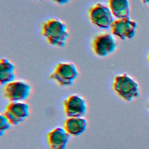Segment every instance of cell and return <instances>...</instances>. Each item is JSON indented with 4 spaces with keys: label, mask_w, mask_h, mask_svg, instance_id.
<instances>
[{
    "label": "cell",
    "mask_w": 149,
    "mask_h": 149,
    "mask_svg": "<svg viewBox=\"0 0 149 149\" xmlns=\"http://www.w3.org/2000/svg\"><path fill=\"white\" fill-rule=\"evenodd\" d=\"M137 26L136 22L131 19L129 17H127L114 20L110 29L113 35L118 37L120 40H124L132 39L134 37Z\"/></svg>",
    "instance_id": "obj_7"
},
{
    "label": "cell",
    "mask_w": 149,
    "mask_h": 149,
    "mask_svg": "<svg viewBox=\"0 0 149 149\" xmlns=\"http://www.w3.org/2000/svg\"><path fill=\"white\" fill-rule=\"evenodd\" d=\"M79 76L76 65L72 62H60L56 66L49 78L62 87L72 86Z\"/></svg>",
    "instance_id": "obj_3"
},
{
    "label": "cell",
    "mask_w": 149,
    "mask_h": 149,
    "mask_svg": "<svg viewBox=\"0 0 149 149\" xmlns=\"http://www.w3.org/2000/svg\"><path fill=\"white\" fill-rule=\"evenodd\" d=\"M70 135L63 127H56L47 135V141L50 149H65Z\"/></svg>",
    "instance_id": "obj_10"
},
{
    "label": "cell",
    "mask_w": 149,
    "mask_h": 149,
    "mask_svg": "<svg viewBox=\"0 0 149 149\" xmlns=\"http://www.w3.org/2000/svg\"><path fill=\"white\" fill-rule=\"evenodd\" d=\"M41 33L49 45L56 47H63L69 36L66 24L56 18H51L43 22Z\"/></svg>",
    "instance_id": "obj_1"
},
{
    "label": "cell",
    "mask_w": 149,
    "mask_h": 149,
    "mask_svg": "<svg viewBox=\"0 0 149 149\" xmlns=\"http://www.w3.org/2000/svg\"><path fill=\"white\" fill-rule=\"evenodd\" d=\"M12 125L8 118L5 116L3 113L0 114V135L3 136L4 133L10 128Z\"/></svg>",
    "instance_id": "obj_14"
},
{
    "label": "cell",
    "mask_w": 149,
    "mask_h": 149,
    "mask_svg": "<svg viewBox=\"0 0 149 149\" xmlns=\"http://www.w3.org/2000/svg\"><path fill=\"white\" fill-rule=\"evenodd\" d=\"M15 79V65L8 59L1 58L0 61V83L5 85Z\"/></svg>",
    "instance_id": "obj_13"
},
{
    "label": "cell",
    "mask_w": 149,
    "mask_h": 149,
    "mask_svg": "<svg viewBox=\"0 0 149 149\" xmlns=\"http://www.w3.org/2000/svg\"><path fill=\"white\" fill-rule=\"evenodd\" d=\"M52 1H53L54 2L59 4V5H63L65 3H68L69 2H70L71 0H51Z\"/></svg>",
    "instance_id": "obj_15"
},
{
    "label": "cell",
    "mask_w": 149,
    "mask_h": 149,
    "mask_svg": "<svg viewBox=\"0 0 149 149\" xmlns=\"http://www.w3.org/2000/svg\"><path fill=\"white\" fill-rule=\"evenodd\" d=\"M116 48L115 40L112 34L104 33L95 37L92 42L94 53L99 57H106L113 53Z\"/></svg>",
    "instance_id": "obj_6"
},
{
    "label": "cell",
    "mask_w": 149,
    "mask_h": 149,
    "mask_svg": "<svg viewBox=\"0 0 149 149\" xmlns=\"http://www.w3.org/2000/svg\"><path fill=\"white\" fill-rule=\"evenodd\" d=\"M112 88L121 99L127 102L137 98L140 94L138 82L127 73L116 75L113 79Z\"/></svg>",
    "instance_id": "obj_2"
},
{
    "label": "cell",
    "mask_w": 149,
    "mask_h": 149,
    "mask_svg": "<svg viewBox=\"0 0 149 149\" xmlns=\"http://www.w3.org/2000/svg\"><path fill=\"white\" fill-rule=\"evenodd\" d=\"M88 17L93 25L102 29L110 28L114 21L113 16L108 6L100 2L89 9Z\"/></svg>",
    "instance_id": "obj_4"
},
{
    "label": "cell",
    "mask_w": 149,
    "mask_h": 149,
    "mask_svg": "<svg viewBox=\"0 0 149 149\" xmlns=\"http://www.w3.org/2000/svg\"><path fill=\"white\" fill-rule=\"evenodd\" d=\"M148 108H149V105H148Z\"/></svg>",
    "instance_id": "obj_19"
},
{
    "label": "cell",
    "mask_w": 149,
    "mask_h": 149,
    "mask_svg": "<svg viewBox=\"0 0 149 149\" xmlns=\"http://www.w3.org/2000/svg\"><path fill=\"white\" fill-rule=\"evenodd\" d=\"M31 86L24 80H13L5 85L3 94L10 102L24 101L30 95Z\"/></svg>",
    "instance_id": "obj_5"
},
{
    "label": "cell",
    "mask_w": 149,
    "mask_h": 149,
    "mask_svg": "<svg viewBox=\"0 0 149 149\" xmlns=\"http://www.w3.org/2000/svg\"><path fill=\"white\" fill-rule=\"evenodd\" d=\"M148 61L149 62V54H148Z\"/></svg>",
    "instance_id": "obj_17"
},
{
    "label": "cell",
    "mask_w": 149,
    "mask_h": 149,
    "mask_svg": "<svg viewBox=\"0 0 149 149\" xmlns=\"http://www.w3.org/2000/svg\"><path fill=\"white\" fill-rule=\"evenodd\" d=\"M63 107L64 113L68 118L83 117L87 109L85 99L79 94L68 96L63 101Z\"/></svg>",
    "instance_id": "obj_9"
},
{
    "label": "cell",
    "mask_w": 149,
    "mask_h": 149,
    "mask_svg": "<svg viewBox=\"0 0 149 149\" xmlns=\"http://www.w3.org/2000/svg\"><path fill=\"white\" fill-rule=\"evenodd\" d=\"M87 121L84 117H70L64 122L63 128L72 136H78L86 130Z\"/></svg>",
    "instance_id": "obj_11"
},
{
    "label": "cell",
    "mask_w": 149,
    "mask_h": 149,
    "mask_svg": "<svg viewBox=\"0 0 149 149\" xmlns=\"http://www.w3.org/2000/svg\"><path fill=\"white\" fill-rule=\"evenodd\" d=\"M108 7L113 17L116 19L129 17L130 5L129 0H108Z\"/></svg>",
    "instance_id": "obj_12"
},
{
    "label": "cell",
    "mask_w": 149,
    "mask_h": 149,
    "mask_svg": "<svg viewBox=\"0 0 149 149\" xmlns=\"http://www.w3.org/2000/svg\"><path fill=\"white\" fill-rule=\"evenodd\" d=\"M141 2L145 4H147L149 5V0H141Z\"/></svg>",
    "instance_id": "obj_16"
},
{
    "label": "cell",
    "mask_w": 149,
    "mask_h": 149,
    "mask_svg": "<svg viewBox=\"0 0 149 149\" xmlns=\"http://www.w3.org/2000/svg\"><path fill=\"white\" fill-rule=\"evenodd\" d=\"M34 1H42V0H34Z\"/></svg>",
    "instance_id": "obj_18"
},
{
    "label": "cell",
    "mask_w": 149,
    "mask_h": 149,
    "mask_svg": "<svg viewBox=\"0 0 149 149\" xmlns=\"http://www.w3.org/2000/svg\"><path fill=\"white\" fill-rule=\"evenodd\" d=\"M29 105L24 101L10 102L3 113L12 125H17L23 122L29 116Z\"/></svg>",
    "instance_id": "obj_8"
}]
</instances>
